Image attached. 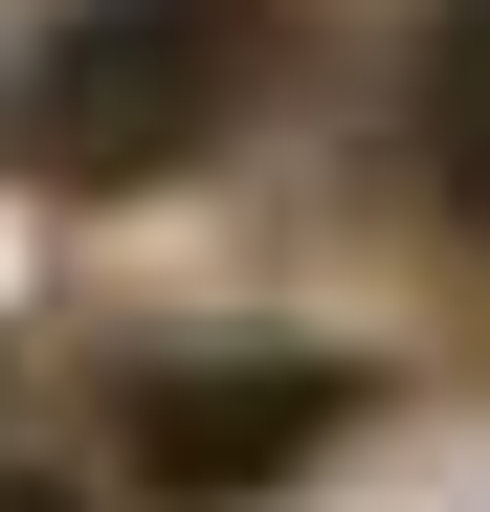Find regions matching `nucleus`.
<instances>
[{
  "label": "nucleus",
  "mask_w": 490,
  "mask_h": 512,
  "mask_svg": "<svg viewBox=\"0 0 490 512\" xmlns=\"http://www.w3.org/2000/svg\"><path fill=\"white\" fill-rule=\"evenodd\" d=\"M268 23L245 0H67L45 67H23V156L45 179H179V156L245 112Z\"/></svg>",
  "instance_id": "f257e3e1"
},
{
  "label": "nucleus",
  "mask_w": 490,
  "mask_h": 512,
  "mask_svg": "<svg viewBox=\"0 0 490 512\" xmlns=\"http://www.w3.org/2000/svg\"><path fill=\"white\" fill-rule=\"evenodd\" d=\"M335 423H357V379H335V357H268V379H156V401H134V468L223 512V490H290Z\"/></svg>",
  "instance_id": "f03ea898"
},
{
  "label": "nucleus",
  "mask_w": 490,
  "mask_h": 512,
  "mask_svg": "<svg viewBox=\"0 0 490 512\" xmlns=\"http://www.w3.org/2000/svg\"><path fill=\"white\" fill-rule=\"evenodd\" d=\"M401 134H424V201L490 245V0H446L424 67H401Z\"/></svg>",
  "instance_id": "7ed1b4c3"
}]
</instances>
